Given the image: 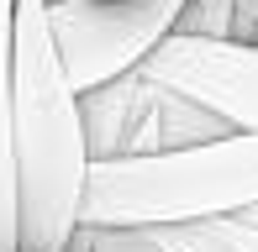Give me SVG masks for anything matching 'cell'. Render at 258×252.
Segmentation results:
<instances>
[{
    "label": "cell",
    "mask_w": 258,
    "mask_h": 252,
    "mask_svg": "<svg viewBox=\"0 0 258 252\" xmlns=\"http://www.w3.org/2000/svg\"><path fill=\"white\" fill-rule=\"evenodd\" d=\"M90 142L79 95L53 37L48 0H16V174L21 252H69L90 194Z\"/></svg>",
    "instance_id": "obj_1"
},
{
    "label": "cell",
    "mask_w": 258,
    "mask_h": 252,
    "mask_svg": "<svg viewBox=\"0 0 258 252\" xmlns=\"http://www.w3.org/2000/svg\"><path fill=\"white\" fill-rule=\"evenodd\" d=\"M258 210V132L190 147L169 158H121L90 168L79 226L163 231V226L232 221Z\"/></svg>",
    "instance_id": "obj_2"
},
{
    "label": "cell",
    "mask_w": 258,
    "mask_h": 252,
    "mask_svg": "<svg viewBox=\"0 0 258 252\" xmlns=\"http://www.w3.org/2000/svg\"><path fill=\"white\" fill-rule=\"evenodd\" d=\"M184 6L190 0H116V6L48 0L53 37H58L74 95H90V89H105L116 79L137 74L179 32Z\"/></svg>",
    "instance_id": "obj_3"
},
{
    "label": "cell",
    "mask_w": 258,
    "mask_h": 252,
    "mask_svg": "<svg viewBox=\"0 0 258 252\" xmlns=\"http://www.w3.org/2000/svg\"><path fill=\"white\" fill-rule=\"evenodd\" d=\"M137 74L148 84H163L174 95H190L195 105L216 110L232 132H258V48L169 37Z\"/></svg>",
    "instance_id": "obj_4"
},
{
    "label": "cell",
    "mask_w": 258,
    "mask_h": 252,
    "mask_svg": "<svg viewBox=\"0 0 258 252\" xmlns=\"http://www.w3.org/2000/svg\"><path fill=\"white\" fill-rule=\"evenodd\" d=\"M237 137L216 110L195 105L190 95H174V89L153 84L148 95V116L137 126V142L132 158H169V153H190V147H211V142H227Z\"/></svg>",
    "instance_id": "obj_5"
},
{
    "label": "cell",
    "mask_w": 258,
    "mask_h": 252,
    "mask_svg": "<svg viewBox=\"0 0 258 252\" xmlns=\"http://www.w3.org/2000/svg\"><path fill=\"white\" fill-rule=\"evenodd\" d=\"M148 84L143 74H126L105 89H90L79 95V116H85V142H90V158L95 163H121L132 158V142H137V126L148 116Z\"/></svg>",
    "instance_id": "obj_6"
},
{
    "label": "cell",
    "mask_w": 258,
    "mask_h": 252,
    "mask_svg": "<svg viewBox=\"0 0 258 252\" xmlns=\"http://www.w3.org/2000/svg\"><path fill=\"white\" fill-rule=\"evenodd\" d=\"M0 252H21V174H16V0H0Z\"/></svg>",
    "instance_id": "obj_7"
},
{
    "label": "cell",
    "mask_w": 258,
    "mask_h": 252,
    "mask_svg": "<svg viewBox=\"0 0 258 252\" xmlns=\"http://www.w3.org/2000/svg\"><path fill=\"white\" fill-rule=\"evenodd\" d=\"M163 252H258V210L232 221H201V226H163L153 231Z\"/></svg>",
    "instance_id": "obj_8"
},
{
    "label": "cell",
    "mask_w": 258,
    "mask_h": 252,
    "mask_svg": "<svg viewBox=\"0 0 258 252\" xmlns=\"http://www.w3.org/2000/svg\"><path fill=\"white\" fill-rule=\"evenodd\" d=\"M237 32V0H190L179 16L174 37H201V42H232Z\"/></svg>",
    "instance_id": "obj_9"
},
{
    "label": "cell",
    "mask_w": 258,
    "mask_h": 252,
    "mask_svg": "<svg viewBox=\"0 0 258 252\" xmlns=\"http://www.w3.org/2000/svg\"><path fill=\"white\" fill-rule=\"evenodd\" d=\"M90 252H163L153 231H100V226H79Z\"/></svg>",
    "instance_id": "obj_10"
},
{
    "label": "cell",
    "mask_w": 258,
    "mask_h": 252,
    "mask_svg": "<svg viewBox=\"0 0 258 252\" xmlns=\"http://www.w3.org/2000/svg\"><path fill=\"white\" fill-rule=\"evenodd\" d=\"M232 42L258 48V0H237V32H232Z\"/></svg>",
    "instance_id": "obj_11"
},
{
    "label": "cell",
    "mask_w": 258,
    "mask_h": 252,
    "mask_svg": "<svg viewBox=\"0 0 258 252\" xmlns=\"http://www.w3.org/2000/svg\"><path fill=\"white\" fill-rule=\"evenodd\" d=\"M95 6H116V0H95Z\"/></svg>",
    "instance_id": "obj_12"
}]
</instances>
